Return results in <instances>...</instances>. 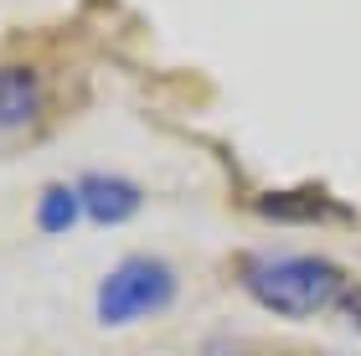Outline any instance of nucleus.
Listing matches in <instances>:
<instances>
[{
	"label": "nucleus",
	"instance_id": "39448f33",
	"mask_svg": "<svg viewBox=\"0 0 361 356\" xmlns=\"http://www.w3.org/2000/svg\"><path fill=\"white\" fill-rule=\"evenodd\" d=\"M78 191H68V186H47L42 191V202H37V222L47 233H68L73 222H78Z\"/></svg>",
	"mask_w": 361,
	"mask_h": 356
},
{
	"label": "nucleus",
	"instance_id": "f03ea898",
	"mask_svg": "<svg viewBox=\"0 0 361 356\" xmlns=\"http://www.w3.org/2000/svg\"><path fill=\"white\" fill-rule=\"evenodd\" d=\"M176 300V274L160 258H124L119 269L98 284V320L104 326H129Z\"/></svg>",
	"mask_w": 361,
	"mask_h": 356
},
{
	"label": "nucleus",
	"instance_id": "7ed1b4c3",
	"mask_svg": "<svg viewBox=\"0 0 361 356\" xmlns=\"http://www.w3.org/2000/svg\"><path fill=\"white\" fill-rule=\"evenodd\" d=\"M37 114H42V83H37V73L21 68V62L0 68V129H21Z\"/></svg>",
	"mask_w": 361,
	"mask_h": 356
},
{
	"label": "nucleus",
	"instance_id": "f257e3e1",
	"mask_svg": "<svg viewBox=\"0 0 361 356\" xmlns=\"http://www.w3.org/2000/svg\"><path fill=\"white\" fill-rule=\"evenodd\" d=\"M243 284L274 315H315L320 305H331L351 289L331 258H264V264L243 269Z\"/></svg>",
	"mask_w": 361,
	"mask_h": 356
},
{
	"label": "nucleus",
	"instance_id": "423d86ee",
	"mask_svg": "<svg viewBox=\"0 0 361 356\" xmlns=\"http://www.w3.org/2000/svg\"><path fill=\"white\" fill-rule=\"evenodd\" d=\"M264 212H294V217H305V212H336V207L325 202L320 191H310V197H264Z\"/></svg>",
	"mask_w": 361,
	"mask_h": 356
},
{
	"label": "nucleus",
	"instance_id": "20e7f679",
	"mask_svg": "<svg viewBox=\"0 0 361 356\" xmlns=\"http://www.w3.org/2000/svg\"><path fill=\"white\" fill-rule=\"evenodd\" d=\"M78 202L88 207L93 222L114 228V222H124V217L140 207V191L129 186V181H119V176H83V186H78Z\"/></svg>",
	"mask_w": 361,
	"mask_h": 356
}]
</instances>
